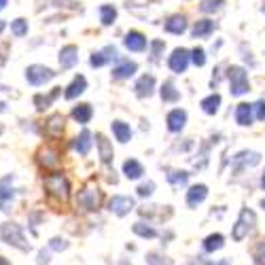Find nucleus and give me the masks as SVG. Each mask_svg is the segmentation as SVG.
<instances>
[{"mask_svg":"<svg viewBox=\"0 0 265 265\" xmlns=\"http://www.w3.org/2000/svg\"><path fill=\"white\" fill-rule=\"evenodd\" d=\"M79 204L83 206L85 210H98V206H100V191L98 189H85L79 195Z\"/></svg>","mask_w":265,"mask_h":265,"instance_id":"12","label":"nucleus"},{"mask_svg":"<svg viewBox=\"0 0 265 265\" xmlns=\"http://www.w3.org/2000/svg\"><path fill=\"white\" fill-rule=\"evenodd\" d=\"M233 163L235 166H257V163H261V155H259L257 151H242V153H238V155L233 157Z\"/></svg>","mask_w":265,"mask_h":265,"instance_id":"13","label":"nucleus"},{"mask_svg":"<svg viewBox=\"0 0 265 265\" xmlns=\"http://www.w3.org/2000/svg\"><path fill=\"white\" fill-rule=\"evenodd\" d=\"M187 26H189V21H187L185 15H172V17H170V19L166 21V32L180 36V34L187 32Z\"/></svg>","mask_w":265,"mask_h":265,"instance_id":"11","label":"nucleus"},{"mask_svg":"<svg viewBox=\"0 0 265 265\" xmlns=\"http://www.w3.org/2000/svg\"><path fill=\"white\" fill-rule=\"evenodd\" d=\"M189 62H191V53L187 49H182V47H178V49H174L172 55L168 57V68L172 70L174 74H182L189 68Z\"/></svg>","mask_w":265,"mask_h":265,"instance_id":"3","label":"nucleus"},{"mask_svg":"<svg viewBox=\"0 0 265 265\" xmlns=\"http://www.w3.org/2000/svg\"><path fill=\"white\" fill-rule=\"evenodd\" d=\"M166 123H168V129H170L172 134L182 132V127L187 125V110H182V108L170 110L168 117H166Z\"/></svg>","mask_w":265,"mask_h":265,"instance_id":"7","label":"nucleus"},{"mask_svg":"<svg viewBox=\"0 0 265 265\" xmlns=\"http://www.w3.org/2000/svg\"><path fill=\"white\" fill-rule=\"evenodd\" d=\"M134 233L140 235V238H146V240H153L157 235V229L149 225V223H142V221H138V223H134Z\"/></svg>","mask_w":265,"mask_h":265,"instance_id":"24","label":"nucleus"},{"mask_svg":"<svg viewBox=\"0 0 265 265\" xmlns=\"http://www.w3.org/2000/svg\"><path fill=\"white\" fill-rule=\"evenodd\" d=\"M76 151L81 153V155H87L89 153V149H91V134L89 132H83L79 138H76Z\"/></svg>","mask_w":265,"mask_h":265,"instance_id":"29","label":"nucleus"},{"mask_svg":"<svg viewBox=\"0 0 265 265\" xmlns=\"http://www.w3.org/2000/svg\"><path fill=\"white\" fill-rule=\"evenodd\" d=\"M123 174H125L129 180H138L140 176L144 174V168L140 161H136V159H127V161L123 163Z\"/></svg>","mask_w":265,"mask_h":265,"instance_id":"15","label":"nucleus"},{"mask_svg":"<svg viewBox=\"0 0 265 265\" xmlns=\"http://www.w3.org/2000/svg\"><path fill=\"white\" fill-rule=\"evenodd\" d=\"M47 129H49L51 136H60L62 129H64V117L62 115H53L49 119V125H47Z\"/></svg>","mask_w":265,"mask_h":265,"instance_id":"30","label":"nucleus"},{"mask_svg":"<svg viewBox=\"0 0 265 265\" xmlns=\"http://www.w3.org/2000/svg\"><path fill=\"white\" fill-rule=\"evenodd\" d=\"M100 19H102L104 26H110V23H115L117 19V9L113 4H102L100 7Z\"/></svg>","mask_w":265,"mask_h":265,"instance_id":"25","label":"nucleus"},{"mask_svg":"<svg viewBox=\"0 0 265 265\" xmlns=\"http://www.w3.org/2000/svg\"><path fill=\"white\" fill-rule=\"evenodd\" d=\"M136 70H138L136 62H123L113 70V79H129V76L136 74Z\"/></svg>","mask_w":265,"mask_h":265,"instance_id":"20","label":"nucleus"},{"mask_svg":"<svg viewBox=\"0 0 265 265\" xmlns=\"http://www.w3.org/2000/svg\"><path fill=\"white\" fill-rule=\"evenodd\" d=\"M123 45H125L129 51H134V53H142V51H146V47H149V40H146V36L142 32L129 30L125 34V38H123Z\"/></svg>","mask_w":265,"mask_h":265,"instance_id":"6","label":"nucleus"},{"mask_svg":"<svg viewBox=\"0 0 265 265\" xmlns=\"http://www.w3.org/2000/svg\"><path fill=\"white\" fill-rule=\"evenodd\" d=\"M98 140V151H100V157H102V161L104 163H108V161H113V157H115V151H113V144L106 140V136H102V134H98L96 136Z\"/></svg>","mask_w":265,"mask_h":265,"instance_id":"17","label":"nucleus"},{"mask_svg":"<svg viewBox=\"0 0 265 265\" xmlns=\"http://www.w3.org/2000/svg\"><path fill=\"white\" fill-rule=\"evenodd\" d=\"M163 47H166L163 40H153V43H151V62H157L159 57H161Z\"/></svg>","mask_w":265,"mask_h":265,"instance_id":"35","label":"nucleus"},{"mask_svg":"<svg viewBox=\"0 0 265 265\" xmlns=\"http://www.w3.org/2000/svg\"><path fill=\"white\" fill-rule=\"evenodd\" d=\"M134 208H136V202H134L129 195H115L113 199L108 202V210L115 212L117 216H125L129 214Z\"/></svg>","mask_w":265,"mask_h":265,"instance_id":"5","label":"nucleus"},{"mask_svg":"<svg viewBox=\"0 0 265 265\" xmlns=\"http://www.w3.org/2000/svg\"><path fill=\"white\" fill-rule=\"evenodd\" d=\"M223 0H202V4H199V11L202 13H216V11L223 9Z\"/></svg>","mask_w":265,"mask_h":265,"instance_id":"32","label":"nucleus"},{"mask_svg":"<svg viewBox=\"0 0 265 265\" xmlns=\"http://www.w3.org/2000/svg\"><path fill=\"white\" fill-rule=\"evenodd\" d=\"M85 87H87V81H85V76H76V79L72 81V85L68 87V91H66V98H76L79 93H83L85 91Z\"/></svg>","mask_w":265,"mask_h":265,"instance_id":"26","label":"nucleus"},{"mask_svg":"<svg viewBox=\"0 0 265 265\" xmlns=\"http://www.w3.org/2000/svg\"><path fill=\"white\" fill-rule=\"evenodd\" d=\"M161 100L163 102H178L180 100V89H176V85H174V81H163V85H161Z\"/></svg>","mask_w":265,"mask_h":265,"instance_id":"18","label":"nucleus"},{"mask_svg":"<svg viewBox=\"0 0 265 265\" xmlns=\"http://www.w3.org/2000/svg\"><path fill=\"white\" fill-rule=\"evenodd\" d=\"M45 185H47V189H49L51 195L60 197L62 202H66V199H68V182H66V178H64L62 174L49 176V178L45 180Z\"/></svg>","mask_w":265,"mask_h":265,"instance_id":"4","label":"nucleus"},{"mask_svg":"<svg viewBox=\"0 0 265 265\" xmlns=\"http://www.w3.org/2000/svg\"><path fill=\"white\" fill-rule=\"evenodd\" d=\"M153 191H155V182H153V180H146V182H142V185L138 187V195L140 197H151Z\"/></svg>","mask_w":265,"mask_h":265,"instance_id":"36","label":"nucleus"},{"mask_svg":"<svg viewBox=\"0 0 265 265\" xmlns=\"http://www.w3.org/2000/svg\"><path fill=\"white\" fill-rule=\"evenodd\" d=\"M76 60H79V55H76V47L74 45H68L66 49H62V55H60V64L64 68H70L74 66Z\"/></svg>","mask_w":265,"mask_h":265,"instance_id":"23","label":"nucleus"},{"mask_svg":"<svg viewBox=\"0 0 265 265\" xmlns=\"http://www.w3.org/2000/svg\"><path fill=\"white\" fill-rule=\"evenodd\" d=\"M252 110H255V106L248 104V102H240L235 106V123L242 127H248L252 125Z\"/></svg>","mask_w":265,"mask_h":265,"instance_id":"10","label":"nucleus"},{"mask_svg":"<svg viewBox=\"0 0 265 265\" xmlns=\"http://www.w3.org/2000/svg\"><path fill=\"white\" fill-rule=\"evenodd\" d=\"M255 225H257V216H255V212L248 210V208H242L238 223H235L233 229H231V238L235 240V242H242L246 235H248V233L252 231V229H255Z\"/></svg>","mask_w":265,"mask_h":265,"instance_id":"2","label":"nucleus"},{"mask_svg":"<svg viewBox=\"0 0 265 265\" xmlns=\"http://www.w3.org/2000/svg\"><path fill=\"white\" fill-rule=\"evenodd\" d=\"M72 117L79 123H87L91 119V106L89 104H81V106H76V108L72 110Z\"/></svg>","mask_w":265,"mask_h":265,"instance_id":"28","label":"nucleus"},{"mask_svg":"<svg viewBox=\"0 0 265 265\" xmlns=\"http://www.w3.org/2000/svg\"><path fill=\"white\" fill-rule=\"evenodd\" d=\"M204 250L206 252H216V250H221L223 246H225V238H223L221 233H210L208 238L204 240Z\"/></svg>","mask_w":265,"mask_h":265,"instance_id":"21","label":"nucleus"},{"mask_svg":"<svg viewBox=\"0 0 265 265\" xmlns=\"http://www.w3.org/2000/svg\"><path fill=\"white\" fill-rule=\"evenodd\" d=\"M53 76V72L49 68H43V66H32L30 68V72H28V79L32 81V83H43V81H49Z\"/></svg>","mask_w":265,"mask_h":265,"instance_id":"22","label":"nucleus"},{"mask_svg":"<svg viewBox=\"0 0 265 265\" xmlns=\"http://www.w3.org/2000/svg\"><path fill=\"white\" fill-rule=\"evenodd\" d=\"M259 206H261V208H263V210H265V197H263V199H261V202H259Z\"/></svg>","mask_w":265,"mask_h":265,"instance_id":"40","label":"nucleus"},{"mask_svg":"<svg viewBox=\"0 0 265 265\" xmlns=\"http://www.w3.org/2000/svg\"><path fill=\"white\" fill-rule=\"evenodd\" d=\"M134 91H136L138 98H151L153 91H155V76L153 74H142L134 85Z\"/></svg>","mask_w":265,"mask_h":265,"instance_id":"8","label":"nucleus"},{"mask_svg":"<svg viewBox=\"0 0 265 265\" xmlns=\"http://www.w3.org/2000/svg\"><path fill=\"white\" fill-rule=\"evenodd\" d=\"M255 110H257V119L265 121V100H259V102L255 104Z\"/></svg>","mask_w":265,"mask_h":265,"instance_id":"37","label":"nucleus"},{"mask_svg":"<svg viewBox=\"0 0 265 265\" xmlns=\"http://www.w3.org/2000/svg\"><path fill=\"white\" fill-rule=\"evenodd\" d=\"M227 79H229V87H231V96H244L250 91V83H248V72L242 66H229L227 70Z\"/></svg>","mask_w":265,"mask_h":265,"instance_id":"1","label":"nucleus"},{"mask_svg":"<svg viewBox=\"0 0 265 265\" xmlns=\"http://www.w3.org/2000/svg\"><path fill=\"white\" fill-rule=\"evenodd\" d=\"M113 134H115V138L119 140L121 144H125L132 140V127L127 125V123H123V121H113Z\"/></svg>","mask_w":265,"mask_h":265,"instance_id":"16","label":"nucleus"},{"mask_svg":"<svg viewBox=\"0 0 265 265\" xmlns=\"http://www.w3.org/2000/svg\"><path fill=\"white\" fill-rule=\"evenodd\" d=\"M168 180L172 182L174 187H185L187 180H189V172H185V170H172V172L168 174Z\"/></svg>","mask_w":265,"mask_h":265,"instance_id":"27","label":"nucleus"},{"mask_svg":"<svg viewBox=\"0 0 265 265\" xmlns=\"http://www.w3.org/2000/svg\"><path fill=\"white\" fill-rule=\"evenodd\" d=\"M261 189L265 191V172H263V176H261Z\"/></svg>","mask_w":265,"mask_h":265,"instance_id":"38","label":"nucleus"},{"mask_svg":"<svg viewBox=\"0 0 265 265\" xmlns=\"http://www.w3.org/2000/svg\"><path fill=\"white\" fill-rule=\"evenodd\" d=\"M146 263L149 265H172V259L159 255V252H149L146 255Z\"/></svg>","mask_w":265,"mask_h":265,"instance_id":"33","label":"nucleus"},{"mask_svg":"<svg viewBox=\"0 0 265 265\" xmlns=\"http://www.w3.org/2000/svg\"><path fill=\"white\" fill-rule=\"evenodd\" d=\"M199 106H202V110L206 115H216L221 108V96L219 93H210L208 98H204L202 102H199Z\"/></svg>","mask_w":265,"mask_h":265,"instance_id":"19","label":"nucleus"},{"mask_svg":"<svg viewBox=\"0 0 265 265\" xmlns=\"http://www.w3.org/2000/svg\"><path fill=\"white\" fill-rule=\"evenodd\" d=\"M212 32H214V21H210V19H199L193 23V28H191L193 38H206V36H210Z\"/></svg>","mask_w":265,"mask_h":265,"instance_id":"14","label":"nucleus"},{"mask_svg":"<svg viewBox=\"0 0 265 265\" xmlns=\"http://www.w3.org/2000/svg\"><path fill=\"white\" fill-rule=\"evenodd\" d=\"M216 265H231V263H229V261H227V259H223V261H219V263H216Z\"/></svg>","mask_w":265,"mask_h":265,"instance_id":"39","label":"nucleus"},{"mask_svg":"<svg viewBox=\"0 0 265 265\" xmlns=\"http://www.w3.org/2000/svg\"><path fill=\"white\" fill-rule=\"evenodd\" d=\"M206 197H208V187L193 185V187H189V191H187V206H189V208H197Z\"/></svg>","mask_w":265,"mask_h":265,"instance_id":"9","label":"nucleus"},{"mask_svg":"<svg viewBox=\"0 0 265 265\" xmlns=\"http://www.w3.org/2000/svg\"><path fill=\"white\" fill-rule=\"evenodd\" d=\"M252 259H255L257 265H265V238L259 240V242L252 246Z\"/></svg>","mask_w":265,"mask_h":265,"instance_id":"31","label":"nucleus"},{"mask_svg":"<svg viewBox=\"0 0 265 265\" xmlns=\"http://www.w3.org/2000/svg\"><path fill=\"white\" fill-rule=\"evenodd\" d=\"M191 62L195 64L197 68H202L204 64H206V51L202 49V47H195V49L191 51Z\"/></svg>","mask_w":265,"mask_h":265,"instance_id":"34","label":"nucleus"}]
</instances>
